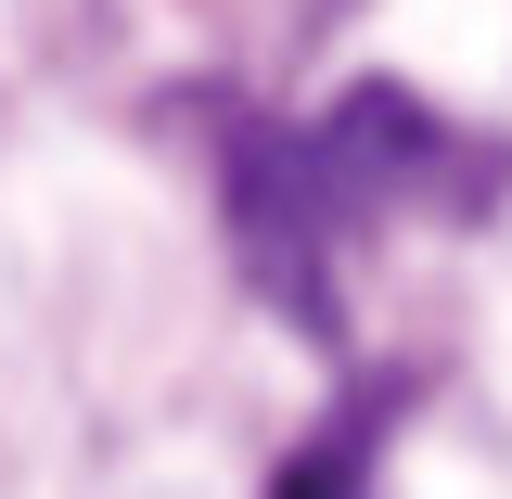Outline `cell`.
<instances>
[{
	"instance_id": "obj_1",
	"label": "cell",
	"mask_w": 512,
	"mask_h": 499,
	"mask_svg": "<svg viewBox=\"0 0 512 499\" xmlns=\"http://www.w3.org/2000/svg\"><path fill=\"white\" fill-rule=\"evenodd\" d=\"M269 499H359V436H320V448H295Z\"/></svg>"
}]
</instances>
